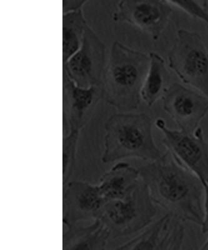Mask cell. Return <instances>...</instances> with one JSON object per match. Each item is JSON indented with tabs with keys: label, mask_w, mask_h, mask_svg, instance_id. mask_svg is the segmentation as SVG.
<instances>
[{
	"label": "cell",
	"mask_w": 208,
	"mask_h": 250,
	"mask_svg": "<svg viewBox=\"0 0 208 250\" xmlns=\"http://www.w3.org/2000/svg\"><path fill=\"white\" fill-rule=\"evenodd\" d=\"M163 107L179 129L192 133L208 113V98L178 83L170 84L162 98Z\"/></svg>",
	"instance_id": "obj_9"
},
{
	"label": "cell",
	"mask_w": 208,
	"mask_h": 250,
	"mask_svg": "<svg viewBox=\"0 0 208 250\" xmlns=\"http://www.w3.org/2000/svg\"><path fill=\"white\" fill-rule=\"evenodd\" d=\"M62 249L76 250H104L109 241L108 233L99 221L88 226L64 228Z\"/></svg>",
	"instance_id": "obj_14"
},
{
	"label": "cell",
	"mask_w": 208,
	"mask_h": 250,
	"mask_svg": "<svg viewBox=\"0 0 208 250\" xmlns=\"http://www.w3.org/2000/svg\"><path fill=\"white\" fill-rule=\"evenodd\" d=\"M103 99L102 86L88 88L77 85L65 72L62 74V128L63 136L81 132Z\"/></svg>",
	"instance_id": "obj_10"
},
{
	"label": "cell",
	"mask_w": 208,
	"mask_h": 250,
	"mask_svg": "<svg viewBox=\"0 0 208 250\" xmlns=\"http://www.w3.org/2000/svg\"><path fill=\"white\" fill-rule=\"evenodd\" d=\"M167 59L181 81L208 98V50L200 34L180 29Z\"/></svg>",
	"instance_id": "obj_5"
},
{
	"label": "cell",
	"mask_w": 208,
	"mask_h": 250,
	"mask_svg": "<svg viewBox=\"0 0 208 250\" xmlns=\"http://www.w3.org/2000/svg\"><path fill=\"white\" fill-rule=\"evenodd\" d=\"M141 180L138 169L119 162L102 176L98 185L105 200H120L130 195Z\"/></svg>",
	"instance_id": "obj_13"
},
{
	"label": "cell",
	"mask_w": 208,
	"mask_h": 250,
	"mask_svg": "<svg viewBox=\"0 0 208 250\" xmlns=\"http://www.w3.org/2000/svg\"><path fill=\"white\" fill-rule=\"evenodd\" d=\"M80 132L74 131L62 139V186H65L73 175L76 164Z\"/></svg>",
	"instance_id": "obj_17"
},
{
	"label": "cell",
	"mask_w": 208,
	"mask_h": 250,
	"mask_svg": "<svg viewBox=\"0 0 208 250\" xmlns=\"http://www.w3.org/2000/svg\"><path fill=\"white\" fill-rule=\"evenodd\" d=\"M106 201L98 185L83 181H69L63 187L62 222L64 228L95 220Z\"/></svg>",
	"instance_id": "obj_11"
},
{
	"label": "cell",
	"mask_w": 208,
	"mask_h": 250,
	"mask_svg": "<svg viewBox=\"0 0 208 250\" xmlns=\"http://www.w3.org/2000/svg\"><path fill=\"white\" fill-rule=\"evenodd\" d=\"M82 10L63 13L62 17V63L79 50L88 26Z\"/></svg>",
	"instance_id": "obj_16"
},
{
	"label": "cell",
	"mask_w": 208,
	"mask_h": 250,
	"mask_svg": "<svg viewBox=\"0 0 208 250\" xmlns=\"http://www.w3.org/2000/svg\"><path fill=\"white\" fill-rule=\"evenodd\" d=\"M104 129V164L130 158L152 162L164 155L154 142L153 123L146 114H114L107 120Z\"/></svg>",
	"instance_id": "obj_3"
},
{
	"label": "cell",
	"mask_w": 208,
	"mask_h": 250,
	"mask_svg": "<svg viewBox=\"0 0 208 250\" xmlns=\"http://www.w3.org/2000/svg\"><path fill=\"white\" fill-rule=\"evenodd\" d=\"M183 221L167 213L149 225L142 233L120 245L121 250H178L181 249L185 238Z\"/></svg>",
	"instance_id": "obj_12"
},
{
	"label": "cell",
	"mask_w": 208,
	"mask_h": 250,
	"mask_svg": "<svg viewBox=\"0 0 208 250\" xmlns=\"http://www.w3.org/2000/svg\"><path fill=\"white\" fill-rule=\"evenodd\" d=\"M173 12L165 0H119L113 19L131 24L157 40Z\"/></svg>",
	"instance_id": "obj_8"
},
{
	"label": "cell",
	"mask_w": 208,
	"mask_h": 250,
	"mask_svg": "<svg viewBox=\"0 0 208 250\" xmlns=\"http://www.w3.org/2000/svg\"><path fill=\"white\" fill-rule=\"evenodd\" d=\"M89 0H62L63 13L82 10V7Z\"/></svg>",
	"instance_id": "obj_20"
},
{
	"label": "cell",
	"mask_w": 208,
	"mask_h": 250,
	"mask_svg": "<svg viewBox=\"0 0 208 250\" xmlns=\"http://www.w3.org/2000/svg\"><path fill=\"white\" fill-rule=\"evenodd\" d=\"M183 12L203 22L208 28V12L196 0H165Z\"/></svg>",
	"instance_id": "obj_18"
},
{
	"label": "cell",
	"mask_w": 208,
	"mask_h": 250,
	"mask_svg": "<svg viewBox=\"0 0 208 250\" xmlns=\"http://www.w3.org/2000/svg\"><path fill=\"white\" fill-rule=\"evenodd\" d=\"M149 63V55L114 42L103 78V99L122 112L137 109Z\"/></svg>",
	"instance_id": "obj_2"
},
{
	"label": "cell",
	"mask_w": 208,
	"mask_h": 250,
	"mask_svg": "<svg viewBox=\"0 0 208 250\" xmlns=\"http://www.w3.org/2000/svg\"><path fill=\"white\" fill-rule=\"evenodd\" d=\"M63 64V71L77 86H101L106 68V46L88 26L79 50Z\"/></svg>",
	"instance_id": "obj_7"
},
{
	"label": "cell",
	"mask_w": 208,
	"mask_h": 250,
	"mask_svg": "<svg viewBox=\"0 0 208 250\" xmlns=\"http://www.w3.org/2000/svg\"><path fill=\"white\" fill-rule=\"evenodd\" d=\"M154 204L183 222L201 226L204 215V185L167 152L138 168Z\"/></svg>",
	"instance_id": "obj_1"
},
{
	"label": "cell",
	"mask_w": 208,
	"mask_h": 250,
	"mask_svg": "<svg viewBox=\"0 0 208 250\" xmlns=\"http://www.w3.org/2000/svg\"><path fill=\"white\" fill-rule=\"evenodd\" d=\"M204 215L201 227L202 233L208 234V185H204ZM200 250H208V237L200 248Z\"/></svg>",
	"instance_id": "obj_19"
},
{
	"label": "cell",
	"mask_w": 208,
	"mask_h": 250,
	"mask_svg": "<svg viewBox=\"0 0 208 250\" xmlns=\"http://www.w3.org/2000/svg\"><path fill=\"white\" fill-rule=\"evenodd\" d=\"M142 179V178H141ZM156 214L146 185L141 180L135 190L124 199L106 200L97 219L109 241L126 237L146 229Z\"/></svg>",
	"instance_id": "obj_4"
},
{
	"label": "cell",
	"mask_w": 208,
	"mask_h": 250,
	"mask_svg": "<svg viewBox=\"0 0 208 250\" xmlns=\"http://www.w3.org/2000/svg\"><path fill=\"white\" fill-rule=\"evenodd\" d=\"M154 125L162 133L163 144L174 160L198 176L203 185H208V146L202 128L192 133L171 129L161 118Z\"/></svg>",
	"instance_id": "obj_6"
},
{
	"label": "cell",
	"mask_w": 208,
	"mask_h": 250,
	"mask_svg": "<svg viewBox=\"0 0 208 250\" xmlns=\"http://www.w3.org/2000/svg\"><path fill=\"white\" fill-rule=\"evenodd\" d=\"M150 63L142 90V99L152 106L166 93L169 87L170 75L166 62L157 53H149Z\"/></svg>",
	"instance_id": "obj_15"
}]
</instances>
